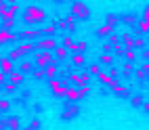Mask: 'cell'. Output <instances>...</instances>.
<instances>
[{
  "label": "cell",
  "instance_id": "6da1fadb",
  "mask_svg": "<svg viewBox=\"0 0 149 130\" xmlns=\"http://www.w3.org/2000/svg\"><path fill=\"white\" fill-rule=\"evenodd\" d=\"M51 63H55V55L51 51H36L34 53V65L38 69H44V67H48Z\"/></svg>",
  "mask_w": 149,
  "mask_h": 130
},
{
  "label": "cell",
  "instance_id": "7a4b0ae2",
  "mask_svg": "<svg viewBox=\"0 0 149 130\" xmlns=\"http://www.w3.org/2000/svg\"><path fill=\"white\" fill-rule=\"evenodd\" d=\"M44 19V11L40 6H27L23 13V21L25 23H40Z\"/></svg>",
  "mask_w": 149,
  "mask_h": 130
},
{
  "label": "cell",
  "instance_id": "3957f363",
  "mask_svg": "<svg viewBox=\"0 0 149 130\" xmlns=\"http://www.w3.org/2000/svg\"><path fill=\"white\" fill-rule=\"evenodd\" d=\"M72 15L76 19H80V21H86V19L91 17V8H88L84 2H74L72 4Z\"/></svg>",
  "mask_w": 149,
  "mask_h": 130
},
{
  "label": "cell",
  "instance_id": "277c9868",
  "mask_svg": "<svg viewBox=\"0 0 149 130\" xmlns=\"http://www.w3.org/2000/svg\"><path fill=\"white\" fill-rule=\"evenodd\" d=\"M72 82L76 88H82V86H88V80H91V76H88V72H74L72 76Z\"/></svg>",
  "mask_w": 149,
  "mask_h": 130
},
{
  "label": "cell",
  "instance_id": "5b68a950",
  "mask_svg": "<svg viewBox=\"0 0 149 130\" xmlns=\"http://www.w3.org/2000/svg\"><path fill=\"white\" fill-rule=\"evenodd\" d=\"M59 44H57V40L53 36H44L40 38V42H38V51H55Z\"/></svg>",
  "mask_w": 149,
  "mask_h": 130
},
{
  "label": "cell",
  "instance_id": "8992f818",
  "mask_svg": "<svg viewBox=\"0 0 149 130\" xmlns=\"http://www.w3.org/2000/svg\"><path fill=\"white\" fill-rule=\"evenodd\" d=\"M17 4H4L2 8H0V17L4 19V21H13V17H15V13H17Z\"/></svg>",
  "mask_w": 149,
  "mask_h": 130
},
{
  "label": "cell",
  "instance_id": "52a82bcc",
  "mask_svg": "<svg viewBox=\"0 0 149 130\" xmlns=\"http://www.w3.org/2000/svg\"><path fill=\"white\" fill-rule=\"evenodd\" d=\"M0 126H6L8 130H21V122H19V117L11 115V117H6V120H0Z\"/></svg>",
  "mask_w": 149,
  "mask_h": 130
},
{
  "label": "cell",
  "instance_id": "ba28073f",
  "mask_svg": "<svg viewBox=\"0 0 149 130\" xmlns=\"http://www.w3.org/2000/svg\"><path fill=\"white\" fill-rule=\"evenodd\" d=\"M65 99L72 105H76V101L78 99H82V95H80V88H76V86H67V90H65Z\"/></svg>",
  "mask_w": 149,
  "mask_h": 130
},
{
  "label": "cell",
  "instance_id": "9c48e42d",
  "mask_svg": "<svg viewBox=\"0 0 149 130\" xmlns=\"http://www.w3.org/2000/svg\"><path fill=\"white\" fill-rule=\"evenodd\" d=\"M0 72H4L6 76H11L13 72H15V65H13V61L8 57H4V59H0Z\"/></svg>",
  "mask_w": 149,
  "mask_h": 130
},
{
  "label": "cell",
  "instance_id": "30bf717a",
  "mask_svg": "<svg viewBox=\"0 0 149 130\" xmlns=\"http://www.w3.org/2000/svg\"><path fill=\"white\" fill-rule=\"evenodd\" d=\"M51 90L55 97H65V90H67V86H63L61 82H57V80H51Z\"/></svg>",
  "mask_w": 149,
  "mask_h": 130
},
{
  "label": "cell",
  "instance_id": "8fae6325",
  "mask_svg": "<svg viewBox=\"0 0 149 130\" xmlns=\"http://www.w3.org/2000/svg\"><path fill=\"white\" fill-rule=\"evenodd\" d=\"M109 88H111V92H113V95H118V97H128V95H130V92H128V88H126L124 84H120L118 80H116V82L109 86Z\"/></svg>",
  "mask_w": 149,
  "mask_h": 130
},
{
  "label": "cell",
  "instance_id": "7c38bea8",
  "mask_svg": "<svg viewBox=\"0 0 149 130\" xmlns=\"http://www.w3.org/2000/svg\"><path fill=\"white\" fill-rule=\"evenodd\" d=\"M63 46H65L72 55L78 53V42H74V38H72V36H65V38H63Z\"/></svg>",
  "mask_w": 149,
  "mask_h": 130
},
{
  "label": "cell",
  "instance_id": "4fadbf2b",
  "mask_svg": "<svg viewBox=\"0 0 149 130\" xmlns=\"http://www.w3.org/2000/svg\"><path fill=\"white\" fill-rule=\"evenodd\" d=\"M78 111H80V109H78V105H69V107H65V111L61 113V117H63V120H72V117L78 115Z\"/></svg>",
  "mask_w": 149,
  "mask_h": 130
},
{
  "label": "cell",
  "instance_id": "5bb4252c",
  "mask_svg": "<svg viewBox=\"0 0 149 130\" xmlns=\"http://www.w3.org/2000/svg\"><path fill=\"white\" fill-rule=\"evenodd\" d=\"M67 48L65 46H57L55 48V51H53V55H55V61H65V59H67Z\"/></svg>",
  "mask_w": 149,
  "mask_h": 130
},
{
  "label": "cell",
  "instance_id": "9a60e30c",
  "mask_svg": "<svg viewBox=\"0 0 149 130\" xmlns=\"http://www.w3.org/2000/svg\"><path fill=\"white\" fill-rule=\"evenodd\" d=\"M44 78H48V80H57V61L51 63L48 67H44Z\"/></svg>",
  "mask_w": 149,
  "mask_h": 130
},
{
  "label": "cell",
  "instance_id": "2e32d148",
  "mask_svg": "<svg viewBox=\"0 0 149 130\" xmlns=\"http://www.w3.org/2000/svg\"><path fill=\"white\" fill-rule=\"evenodd\" d=\"M34 69H36V65L32 61H21V63H19V72H21V74H32Z\"/></svg>",
  "mask_w": 149,
  "mask_h": 130
},
{
  "label": "cell",
  "instance_id": "e0dca14e",
  "mask_svg": "<svg viewBox=\"0 0 149 130\" xmlns=\"http://www.w3.org/2000/svg\"><path fill=\"white\" fill-rule=\"evenodd\" d=\"M13 40H17V34H11V32H4V29H0V44L13 42Z\"/></svg>",
  "mask_w": 149,
  "mask_h": 130
},
{
  "label": "cell",
  "instance_id": "ac0fdd59",
  "mask_svg": "<svg viewBox=\"0 0 149 130\" xmlns=\"http://www.w3.org/2000/svg\"><path fill=\"white\" fill-rule=\"evenodd\" d=\"M132 44H134V48H143V46L147 44V40L143 38V34H141V32H139V34L132 38Z\"/></svg>",
  "mask_w": 149,
  "mask_h": 130
},
{
  "label": "cell",
  "instance_id": "d6986e66",
  "mask_svg": "<svg viewBox=\"0 0 149 130\" xmlns=\"http://www.w3.org/2000/svg\"><path fill=\"white\" fill-rule=\"evenodd\" d=\"M99 80H101L103 84H107V86H111V84L116 82V78H111V76H109V72H101V76H99Z\"/></svg>",
  "mask_w": 149,
  "mask_h": 130
},
{
  "label": "cell",
  "instance_id": "ffe728a7",
  "mask_svg": "<svg viewBox=\"0 0 149 130\" xmlns=\"http://www.w3.org/2000/svg\"><path fill=\"white\" fill-rule=\"evenodd\" d=\"M120 21H124L126 25H139L136 15H124V17H120Z\"/></svg>",
  "mask_w": 149,
  "mask_h": 130
},
{
  "label": "cell",
  "instance_id": "44dd1931",
  "mask_svg": "<svg viewBox=\"0 0 149 130\" xmlns=\"http://www.w3.org/2000/svg\"><path fill=\"white\" fill-rule=\"evenodd\" d=\"M113 59H116L113 53H103V55H101V65H111Z\"/></svg>",
  "mask_w": 149,
  "mask_h": 130
},
{
  "label": "cell",
  "instance_id": "7402d4cb",
  "mask_svg": "<svg viewBox=\"0 0 149 130\" xmlns=\"http://www.w3.org/2000/svg\"><path fill=\"white\" fill-rule=\"evenodd\" d=\"M88 76H101V65H99V63H91V65H88Z\"/></svg>",
  "mask_w": 149,
  "mask_h": 130
},
{
  "label": "cell",
  "instance_id": "603a6c76",
  "mask_svg": "<svg viewBox=\"0 0 149 130\" xmlns=\"http://www.w3.org/2000/svg\"><path fill=\"white\" fill-rule=\"evenodd\" d=\"M21 80H23V74H21V72H13L11 76H8V82H13L15 86H17L19 82H21Z\"/></svg>",
  "mask_w": 149,
  "mask_h": 130
},
{
  "label": "cell",
  "instance_id": "cb8c5ba5",
  "mask_svg": "<svg viewBox=\"0 0 149 130\" xmlns=\"http://www.w3.org/2000/svg\"><path fill=\"white\" fill-rule=\"evenodd\" d=\"M122 46H124V48H134L132 36H130V34H124V36H122Z\"/></svg>",
  "mask_w": 149,
  "mask_h": 130
},
{
  "label": "cell",
  "instance_id": "d4e9b609",
  "mask_svg": "<svg viewBox=\"0 0 149 130\" xmlns=\"http://www.w3.org/2000/svg\"><path fill=\"white\" fill-rule=\"evenodd\" d=\"M111 32H113V27L105 23L103 27H99V32H97V34H99V36H111Z\"/></svg>",
  "mask_w": 149,
  "mask_h": 130
},
{
  "label": "cell",
  "instance_id": "484cf974",
  "mask_svg": "<svg viewBox=\"0 0 149 130\" xmlns=\"http://www.w3.org/2000/svg\"><path fill=\"white\" fill-rule=\"evenodd\" d=\"M124 55H126V59H128V63H134V61H136V53H134V48H126Z\"/></svg>",
  "mask_w": 149,
  "mask_h": 130
},
{
  "label": "cell",
  "instance_id": "4316f807",
  "mask_svg": "<svg viewBox=\"0 0 149 130\" xmlns=\"http://www.w3.org/2000/svg\"><path fill=\"white\" fill-rule=\"evenodd\" d=\"M57 32V25H46V27H42V38L44 36H53Z\"/></svg>",
  "mask_w": 149,
  "mask_h": 130
},
{
  "label": "cell",
  "instance_id": "83f0119b",
  "mask_svg": "<svg viewBox=\"0 0 149 130\" xmlns=\"http://www.w3.org/2000/svg\"><path fill=\"white\" fill-rule=\"evenodd\" d=\"M72 61H74V65H84V55H82V53L72 55Z\"/></svg>",
  "mask_w": 149,
  "mask_h": 130
},
{
  "label": "cell",
  "instance_id": "f1b7e54d",
  "mask_svg": "<svg viewBox=\"0 0 149 130\" xmlns=\"http://www.w3.org/2000/svg\"><path fill=\"white\" fill-rule=\"evenodd\" d=\"M21 57H23V53L19 51V46H17V48H13L11 55H8V59H11V61H17V59H21Z\"/></svg>",
  "mask_w": 149,
  "mask_h": 130
},
{
  "label": "cell",
  "instance_id": "f546056e",
  "mask_svg": "<svg viewBox=\"0 0 149 130\" xmlns=\"http://www.w3.org/2000/svg\"><path fill=\"white\" fill-rule=\"evenodd\" d=\"M139 32H141V34H147L149 32V21H139Z\"/></svg>",
  "mask_w": 149,
  "mask_h": 130
},
{
  "label": "cell",
  "instance_id": "4dcf8cb0",
  "mask_svg": "<svg viewBox=\"0 0 149 130\" xmlns=\"http://www.w3.org/2000/svg\"><path fill=\"white\" fill-rule=\"evenodd\" d=\"M32 78H34V80H40V78H44V69H38V67H36L34 72H32Z\"/></svg>",
  "mask_w": 149,
  "mask_h": 130
},
{
  "label": "cell",
  "instance_id": "1f68e13d",
  "mask_svg": "<svg viewBox=\"0 0 149 130\" xmlns=\"http://www.w3.org/2000/svg\"><path fill=\"white\" fill-rule=\"evenodd\" d=\"M8 109H11V103H8L6 99H2V101H0V113H2V111H8Z\"/></svg>",
  "mask_w": 149,
  "mask_h": 130
},
{
  "label": "cell",
  "instance_id": "d6a6232c",
  "mask_svg": "<svg viewBox=\"0 0 149 130\" xmlns=\"http://www.w3.org/2000/svg\"><path fill=\"white\" fill-rule=\"evenodd\" d=\"M118 21H120V17H116V15H109V17H107V21H105V23H107V25H111V27H113V25H116Z\"/></svg>",
  "mask_w": 149,
  "mask_h": 130
},
{
  "label": "cell",
  "instance_id": "836d02e7",
  "mask_svg": "<svg viewBox=\"0 0 149 130\" xmlns=\"http://www.w3.org/2000/svg\"><path fill=\"white\" fill-rule=\"evenodd\" d=\"M132 78H136V80H145L147 76H145V72H143V69L139 67V69H134V76H132Z\"/></svg>",
  "mask_w": 149,
  "mask_h": 130
},
{
  "label": "cell",
  "instance_id": "e575fe53",
  "mask_svg": "<svg viewBox=\"0 0 149 130\" xmlns=\"http://www.w3.org/2000/svg\"><path fill=\"white\" fill-rule=\"evenodd\" d=\"M2 88H4V90H6V92H15V90H17V86H15L13 82H6V84H4Z\"/></svg>",
  "mask_w": 149,
  "mask_h": 130
},
{
  "label": "cell",
  "instance_id": "d590c367",
  "mask_svg": "<svg viewBox=\"0 0 149 130\" xmlns=\"http://www.w3.org/2000/svg\"><path fill=\"white\" fill-rule=\"evenodd\" d=\"M13 27H15V21H4V23H2V29H4V32H11Z\"/></svg>",
  "mask_w": 149,
  "mask_h": 130
},
{
  "label": "cell",
  "instance_id": "8d00e7d4",
  "mask_svg": "<svg viewBox=\"0 0 149 130\" xmlns=\"http://www.w3.org/2000/svg\"><path fill=\"white\" fill-rule=\"evenodd\" d=\"M122 72H124L126 76H130V74H132V63H124V67H122Z\"/></svg>",
  "mask_w": 149,
  "mask_h": 130
},
{
  "label": "cell",
  "instance_id": "74e56055",
  "mask_svg": "<svg viewBox=\"0 0 149 130\" xmlns=\"http://www.w3.org/2000/svg\"><path fill=\"white\" fill-rule=\"evenodd\" d=\"M6 82H8V76H6L4 72H0V88H2V86H4Z\"/></svg>",
  "mask_w": 149,
  "mask_h": 130
},
{
  "label": "cell",
  "instance_id": "f35d334b",
  "mask_svg": "<svg viewBox=\"0 0 149 130\" xmlns=\"http://www.w3.org/2000/svg\"><path fill=\"white\" fill-rule=\"evenodd\" d=\"M132 105H134V107H141V105H143V99H141V97H132Z\"/></svg>",
  "mask_w": 149,
  "mask_h": 130
},
{
  "label": "cell",
  "instance_id": "ab89813d",
  "mask_svg": "<svg viewBox=\"0 0 149 130\" xmlns=\"http://www.w3.org/2000/svg\"><path fill=\"white\" fill-rule=\"evenodd\" d=\"M86 48H88V44H86V42H78V53H84Z\"/></svg>",
  "mask_w": 149,
  "mask_h": 130
},
{
  "label": "cell",
  "instance_id": "60d3db41",
  "mask_svg": "<svg viewBox=\"0 0 149 130\" xmlns=\"http://www.w3.org/2000/svg\"><path fill=\"white\" fill-rule=\"evenodd\" d=\"M88 92H91V86H82V88H80V95H82V97H86Z\"/></svg>",
  "mask_w": 149,
  "mask_h": 130
},
{
  "label": "cell",
  "instance_id": "b9f144b4",
  "mask_svg": "<svg viewBox=\"0 0 149 130\" xmlns=\"http://www.w3.org/2000/svg\"><path fill=\"white\" fill-rule=\"evenodd\" d=\"M143 21H149V4L145 6V15H143Z\"/></svg>",
  "mask_w": 149,
  "mask_h": 130
},
{
  "label": "cell",
  "instance_id": "7bdbcfd3",
  "mask_svg": "<svg viewBox=\"0 0 149 130\" xmlns=\"http://www.w3.org/2000/svg\"><path fill=\"white\" fill-rule=\"evenodd\" d=\"M109 48H111V42H103V51L109 53Z\"/></svg>",
  "mask_w": 149,
  "mask_h": 130
},
{
  "label": "cell",
  "instance_id": "ee69618b",
  "mask_svg": "<svg viewBox=\"0 0 149 130\" xmlns=\"http://www.w3.org/2000/svg\"><path fill=\"white\" fill-rule=\"evenodd\" d=\"M141 69H143V72H145V74H147V72H149V61H145V63H143V65H141Z\"/></svg>",
  "mask_w": 149,
  "mask_h": 130
},
{
  "label": "cell",
  "instance_id": "f6af8a7d",
  "mask_svg": "<svg viewBox=\"0 0 149 130\" xmlns=\"http://www.w3.org/2000/svg\"><path fill=\"white\" fill-rule=\"evenodd\" d=\"M143 107L147 109V113H149V101H145V103H143Z\"/></svg>",
  "mask_w": 149,
  "mask_h": 130
},
{
  "label": "cell",
  "instance_id": "bcb514c9",
  "mask_svg": "<svg viewBox=\"0 0 149 130\" xmlns=\"http://www.w3.org/2000/svg\"><path fill=\"white\" fill-rule=\"evenodd\" d=\"M145 59H149V48H147V51H145Z\"/></svg>",
  "mask_w": 149,
  "mask_h": 130
},
{
  "label": "cell",
  "instance_id": "7dc6e473",
  "mask_svg": "<svg viewBox=\"0 0 149 130\" xmlns=\"http://www.w3.org/2000/svg\"><path fill=\"white\" fill-rule=\"evenodd\" d=\"M23 130H34V128H32V126H27V128H23Z\"/></svg>",
  "mask_w": 149,
  "mask_h": 130
},
{
  "label": "cell",
  "instance_id": "c3c4849f",
  "mask_svg": "<svg viewBox=\"0 0 149 130\" xmlns=\"http://www.w3.org/2000/svg\"><path fill=\"white\" fill-rule=\"evenodd\" d=\"M4 4H6V2H0V8H2V6H4Z\"/></svg>",
  "mask_w": 149,
  "mask_h": 130
}]
</instances>
